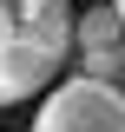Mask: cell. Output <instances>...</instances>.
I'll return each instance as SVG.
<instances>
[{"instance_id": "cell-4", "label": "cell", "mask_w": 125, "mask_h": 132, "mask_svg": "<svg viewBox=\"0 0 125 132\" xmlns=\"http://www.w3.org/2000/svg\"><path fill=\"white\" fill-rule=\"evenodd\" d=\"M79 73L105 79V86H125V40L119 46H79Z\"/></svg>"}, {"instance_id": "cell-2", "label": "cell", "mask_w": 125, "mask_h": 132, "mask_svg": "<svg viewBox=\"0 0 125 132\" xmlns=\"http://www.w3.org/2000/svg\"><path fill=\"white\" fill-rule=\"evenodd\" d=\"M33 132H125V86H105V79H59L33 119Z\"/></svg>"}, {"instance_id": "cell-1", "label": "cell", "mask_w": 125, "mask_h": 132, "mask_svg": "<svg viewBox=\"0 0 125 132\" xmlns=\"http://www.w3.org/2000/svg\"><path fill=\"white\" fill-rule=\"evenodd\" d=\"M79 46V20L66 0H0V106L46 93Z\"/></svg>"}, {"instance_id": "cell-5", "label": "cell", "mask_w": 125, "mask_h": 132, "mask_svg": "<svg viewBox=\"0 0 125 132\" xmlns=\"http://www.w3.org/2000/svg\"><path fill=\"white\" fill-rule=\"evenodd\" d=\"M112 7H119V13H125V0H112Z\"/></svg>"}, {"instance_id": "cell-3", "label": "cell", "mask_w": 125, "mask_h": 132, "mask_svg": "<svg viewBox=\"0 0 125 132\" xmlns=\"http://www.w3.org/2000/svg\"><path fill=\"white\" fill-rule=\"evenodd\" d=\"M125 40V13L119 7H86V13H79V46H119Z\"/></svg>"}]
</instances>
